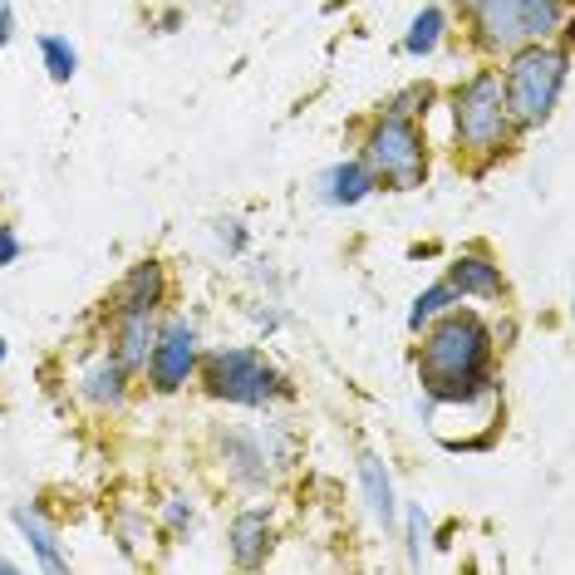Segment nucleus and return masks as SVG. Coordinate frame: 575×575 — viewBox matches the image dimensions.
I'll return each mask as SVG.
<instances>
[{"mask_svg": "<svg viewBox=\"0 0 575 575\" xmlns=\"http://www.w3.org/2000/svg\"><path fill=\"white\" fill-rule=\"evenodd\" d=\"M448 114H453V158L467 177H487L526 138L507 114L502 69H492V64L472 69L448 94Z\"/></svg>", "mask_w": 575, "mask_h": 575, "instance_id": "nucleus-2", "label": "nucleus"}, {"mask_svg": "<svg viewBox=\"0 0 575 575\" xmlns=\"http://www.w3.org/2000/svg\"><path fill=\"white\" fill-rule=\"evenodd\" d=\"M20 571V566H15V561H5V556H0V575H15Z\"/></svg>", "mask_w": 575, "mask_h": 575, "instance_id": "nucleus-29", "label": "nucleus"}, {"mask_svg": "<svg viewBox=\"0 0 575 575\" xmlns=\"http://www.w3.org/2000/svg\"><path fill=\"white\" fill-rule=\"evenodd\" d=\"M10 526L30 541V551H35V566L40 571H50V575H64L69 571V556H64V546H59V536H55V526L40 517V507H10Z\"/></svg>", "mask_w": 575, "mask_h": 575, "instance_id": "nucleus-13", "label": "nucleus"}, {"mask_svg": "<svg viewBox=\"0 0 575 575\" xmlns=\"http://www.w3.org/2000/svg\"><path fill=\"white\" fill-rule=\"evenodd\" d=\"M197 384L202 394L236 408H271L276 399H290V379L261 354V349H202L197 354Z\"/></svg>", "mask_w": 575, "mask_h": 575, "instance_id": "nucleus-5", "label": "nucleus"}, {"mask_svg": "<svg viewBox=\"0 0 575 575\" xmlns=\"http://www.w3.org/2000/svg\"><path fill=\"white\" fill-rule=\"evenodd\" d=\"M448 25H453V15H448V5H438V0H428L413 20H408V30H403L399 50L413 59H428L438 55V45H443V35H448Z\"/></svg>", "mask_w": 575, "mask_h": 575, "instance_id": "nucleus-17", "label": "nucleus"}, {"mask_svg": "<svg viewBox=\"0 0 575 575\" xmlns=\"http://www.w3.org/2000/svg\"><path fill=\"white\" fill-rule=\"evenodd\" d=\"M40 45V59H45V74L55 79V84H69L74 74H79V50L64 40V35H40L35 40Z\"/></svg>", "mask_w": 575, "mask_h": 575, "instance_id": "nucleus-22", "label": "nucleus"}, {"mask_svg": "<svg viewBox=\"0 0 575 575\" xmlns=\"http://www.w3.org/2000/svg\"><path fill=\"white\" fill-rule=\"evenodd\" d=\"M217 241H222V251H227V256H246L251 231H246L241 217H222V222H217Z\"/></svg>", "mask_w": 575, "mask_h": 575, "instance_id": "nucleus-25", "label": "nucleus"}, {"mask_svg": "<svg viewBox=\"0 0 575 575\" xmlns=\"http://www.w3.org/2000/svg\"><path fill=\"white\" fill-rule=\"evenodd\" d=\"M428 512L423 507H408L403 512V551H408V566H423V556H428Z\"/></svg>", "mask_w": 575, "mask_h": 575, "instance_id": "nucleus-23", "label": "nucleus"}, {"mask_svg": "<svg viewBox=\"0 0 575 575\" xmlns=\"http://www.w3.org/2000/svg\"><path fill=\"white\" fill-rule=\"evenodd\" d=\"M197 354H202V345H197V325L182 320V315H168V320L158 325L153 349H148V364H143L153 394H177V389H187V384L197 379Z\"/></svg>", "mask_w": 575, "mask_h": 575, "instance_id": "nucleus-6", "label": "nucleus"}, {"mask_svg": "<svg viewBox=\"0 0 575 575\" xmlns=\"http://www.w3.org/2000/svg\"><path fill=\"white\" fill-rule=\"evenodd\" d=\"M521 20V40H556L571 25V0H512Z\"/></svg>", "mask_w": 575, "mask_h": 575, "instance_id": "nucleus-19", "label": "nucleus"}, {"mask_svg": "<svg viewBox=\"0 0 575 575\" xmlns=\"http://www.w3.org/2000/svg\"><path fill=\"white\" fill-rule=\"evenodd\" d=\"M163 526H168V536L187 541V536H192V526H197L192 502H187V497H177V492H168V497H163Z\"/></svg>", "mask_w": 575, "mask_h": 575, "instance_id": "nucleus-24", "label": "nucleus"}, {"mask_svg": "<svg viewBox=\"0 0 575 575\" xmlns=\"http://www.w3.org/2000/svg\"><path fill=\"white\" fill-rule=\"evenodd\" d=\"M5 354H10V345H5V335H0V364H5Z\"/></svg>", "mask_w": 575, "mask_h": 575, "instance_id": "nucleus-30", "label": "nucleus"}, {"mask_svg": "<svg viewBox=\"0 0 575 575\" xmlns=\"http://www.w3.org/2000/svg\"><path fill=\"white\" fill-rule=\"evenodd\" d=\"M187 25V10H177V5H168V10H158L153 20H148V30H158V35H177Z\"/></svg>", "mask_w": 575, "mask_h": 575, "instance_id": "nucleus-26", "label": "nucleus"}, {"mask_svg": "<svg viewBox=\"0 0 575 575\" xmlns=\"http://www.w3.org/2000/svg\"><path fill=\"white\" fill-rule=\"evenodd\" d=\"M453 305H462L458 290L448 286V281H433V286H428L423 295H418V300H413V310H408V330L418 335L428 320H438V315H443V310H453Z\"/></svg>", "mask_w": 575, "mask_h": 575, "instance_id": "nucleus-20", "label": "nucleus"}, {"mask_svg": "<svg viewBox=\"0 0 575 575\" xmlns=\"http://www.w3.org/2000/svg\"><path fill=\"white\" fill-rule=\"evenodd\" d=\"M217 453L227 462V477L241 487H271V458H266V443L241 433V428H217Z\"/></svg>", "mask_w": 575, "mask_h": 575, "instance_id": "nucleus-11", "label": "nucleus"}, {"mask_svg": "<svg viewBox=\"0 0 575 575\" xmlns=\"http://www.w3.org/2000/svg\"><path fill=\"white\" fill-rule=\"evenodd\" d=\"M359 487H364V502H369V512L379 517V526H384V531H399V497H394V477H389L384 458H374V453L359 458Z\"/></svg>", "mask_w": 575, "mask_h": 575, "instance_id": "nucleus-16", "label": "nucleus"}, {"mask_svg": "<svg viewBox=\"0 0 575 575\" xmlns=\"http://www.w3.org/2000/svg\"><path fill=\"white\" fill-rule=\"evenodd\" d=\"M384 109H389V114H403V118H418V123H423V118L438 109V84L413 79V84H403V89L389 99V104H384Z\"/></svg>", "mask_w": 575, "mask_h": 575, "instance_id": "nucleus-21", "label": "nucleus"}, {"mask_svg": "<svg viewBox=\"0 0 575 575\" xmlns=\"http://www.w3.org/2000/svg\"><path fill=\"white\" fill-rule=\"evenodd\" d=\"M20 251H25V246H20L15 227H5V222H0V271H5V266H15V261H20Z\"/></svg>", "mask_w": 575, "mask_h": 575, "instance_id": "nucleus-27", "label": "nucleus"}, {"mask_svg": "<svg viewBox=\"0 0 575 575\" xmlns=\"http://www.w3.org/2000/svg\"><path fill=\"white\" fill-rule=\"evenodd\" d=\"M571 79V45L566 40H526L517 50H507L502 64V94H507V114L521 133L551 123L561 109Z\"/></svg>", "mask_w": 575, "mask_h": 575, "instance_id": "nucleus-3", "label": "nucleus"}, {"mask_svg": "<svg viewBox=\"0 0 575 575\" xmlns=\"http://www.w3.org/2000/svg\"><path fill=\"white\" fill-rule=\"evenodd\" d=\"M379 187H374V177L369 168L359 163V158H345V163H335V168H325L320 173V187H315V197L325 202V207H359L364 197H374Z\"/></svg>", "mask_w": 575, "mask_h": 575, "instance_id": "nucleus-14", "label": "nucleus"}, {"mask_svg": "<svg viewBox=\"0 0 575 575\" xmlns=\"http://www.w3.org/2000/svg\"><path fill=\"white\" fill-rule=\"evenodd\" d=\"M443 281L458 290L462 300H467V295H472V300H507V295H512L507 276H502V266H497L482 246L458 251V256L448 261V276H443Z\"/></svg>", "mask_w": 575, "mask_h": 575, "instance_id": "nucleus-10", "label": "nucleus"}, {"mask_svg": "<svg viewBox=\"0 0 575 575\" xmlns=\"http://www.w3.org/2000/svg\"><path fill=\"white\" fill-rule=\"evenodd\" d=\"M467 25V40L482 50V55L502 59L507 50L526 45L521 40V20H517V5L512 0H453Z\"/></svg>", "mask_w": 575, "mask_h": 575, "instance_id": "nucleus-7", "label": "nucleus"}, {"mask_svg": "<svg viewBox=\"0 0 575 575\" xmlns=\"http://www.w3.org/2000/svg\"><path fill=\"white\" fill-rule=\"evenodd\" d=\"M109 531H114L118 551H123L133 566H143V561H148V546H153V536H158L153 517H148L138 502H114V512H109Z\"/></svg>", "mask_w": 575, "mask_h": 575, "instance_id": "nucleus-15", "label": "nucleus"}, {"mask_svg": "<svg viewBox=\"0 0 575 575\" xmlns=\"http://www.w3.org/2000/svg\"><path fill=\"white\" fill-rule=\"evenodd\" d=\"M168 266L158 261V256H143V261H133L128 271H123V281L114 286V295L104 300V310L109 315H128V310H143V315H158L163 305H168Z\"/></svg>", "mask_w": 575, "mask_h": 575, "instance_id": "nucleus-8", "label": "nucleus"}, {"mask_svg": "<svg viewBox=\"0 0 575 575\" xmlns=\"http://www.w3.org/2000/svg\"><path fill=\"white\" fill-rule=\"evenodd\" d=\"M153 340H158V315H143V310L114 315V340H109V354H114L128 374H143Z\"/></svg>", "mask_w": 575, "mask_h": 575, "instance_id": "nucleus-12", "label": "nucleus"}, {"mask_svg": "<svg viewBox=\"0 0 575 575\" xmlns=\"http://www.w3.org/2000/svg\"><path fill=\"white\" fill-rule=\"evenodd\" d=\"M10 40H15V5L5 0V5H0V50H5Z\"/></svg>", "mask_w": 575, "mask_h": 575, "instance_id": "nucleus-28", "label": "nucleus"}, {"mask_svg": "<svg viewBox=\"0 0 575 575\" xmlns=\"http://www.w3.org/2000/svg\"><path fill=\"white\" fill-rule=\"evenodd\" d=\"M281 531H276V517L261 512V507H246L231 517V531H227V551H231V566L236 571H261L276 551Z\"/></svg>", "mask_w": 575, "mask_h": 575, "instance_id": "nucleus-9", "label": "nucleus"}, {"mask_svg": "<svg viewBox=\"0 0 575 575\" xmlns=\"http://www.w3.org/2000/svg\"><path fill=\"white\" fill-rule=\"evenodd\" d=\"M418 335L423 345L413 354V369L433 408H477L497 399V335L477 310L453 305Z\"/></svg>", "mask_w": 575, "mask_h": 575, "instance_id": "nucleus-1", "label": "nucleus"}, {"mask_svg": "<svg viewBox=\"0 0 575 575\" xmlns=\"http://www.w3.org/2000/svg\"><path fill=\"white\" fill-rule=\"evenodd\" d=\"M359 163L369 168L379 192H418L433 173V153H428V133L418 118L379 114L364 123L359 133Z\"/></svg>", "mask_w": 575, "mask_h": 575, "instance_id": "nucleus-4", "label": "nucleus"}, {"mask_svg": "<svg viewBox=\"0 0 575 575\" xmlns=\"http://www.w3.org/2000/svg\"><path fill=\"white\" fill-rule=\"evenodd\" d=\"M128 369L118 364L114 354H104L99 364H89L84 369V379H79V394L94 403V408H123V399H128Z\"/></svg>", "mask_w": 575, "mask_h": 575, "instance_id": "nucleus-18", "label": "nucleus"}]
</instances>
